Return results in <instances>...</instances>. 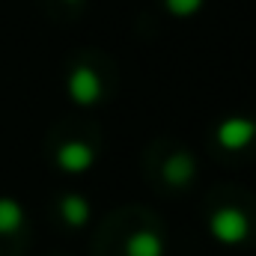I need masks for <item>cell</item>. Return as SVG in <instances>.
Instances as JSON below:
<instances>
[{
  "mask_svg": "<svg viewBox=\"0 0 256 256\" xmlns=\"http://www.w3.org/2000/svg\"><path fill=\"white\" fill-rule=\"evenodd\" d=\"M248 214L236 206H220L212 218H208V232L214 236V242L220 244H242L248 238Z\"/></svg>",
  "mask_w": 256,
  "mask_h": 256,
  "instance_id": "6da1fadb",
  "label": "cell"
},
{
  "mask_svg": "<svg viewBox=\"0 0 256 256\" xmlns=\"http://www.w3.org/2000/svg\"><path fill=\"white\" fill-rule=\"evenodd\" d=\"M214 137H218L220 149H226V152H242V149H248L256 140V122L254 120H244V116H230V120H224V122L218 126Z\"/></svg>",
  "mask_w": 256,
  "mask_h": 256,
  "instance_id": "7a4b0ae2",
  "label": "cell"
},
{
  "mask_svg": "<svg viewBox=\"0 0 256 256\" xmlns=\"http://www.w3.org/2000/svg\"><path fill=\"white\" fill-rule=\"evenodd\" d=\"M68 96L74 104H96L102 96V80L90 66H78L68 74Z\"/></svg>",
  "mask_w": 256,
  "mask_h": 256,
  "instance_id": "3957f363",
  "label": "cell"
},
{
  "mask_svg": "<svg viewBox=\"0 0 256 256\" xmlns=\"http://www.w3.org/2000/svg\"><path fill=\"white\" fill-rule=\"evenodd\" d=\"M57 164L66 173H86L96 164V149L84 140H68L57 149Z\"/></svg>",
  "mask_w": 256,
  "mask_h": 256,
  "instance_id": "277c9868",
  "label": "cell"
},
{
  "mask_svg": "<svg viewBox=\"0 0 256 256\" xmlns=\"http://www.w3.org/2000/svg\"><path fill=\"white\" fill-rule=\"evenodd\" d=\"M194 173H196V164H194L191 152H173V155L164 161V167H161L164 182H167V185H176V188L188 185L194 179Z\"/></svg>",
  "mask_w": 256,
  "mask_h": 256,
  "instance_id": "5b68a950",
  "label": "cell"
},
{
  "mask_svg": "<svg viewBox=\"0 0 256 256\" xmlns=\"http://www.w3.org/2000/svg\"><path fill=\"white\" fill-rule=\"evenodd\" d=\"M164 238L152 230H137L126 242V256H164Z\"/></svg>",
  "mask_w": 256,
  "mask_h": 256,
  "instance_id": "8992f818",
  "label": "cell"
},
{
  "mask_svg": "<svg viewBox=\"0 0 256 256\" xmlns=\"http://www.w3.org/2000/svg\"><path fill=\"white\" fill-rule=\"evenodd\" d=\"M24 224V208L18 200L12 196H0V236H12L18 232Z\"/></svg>",
  "mask_w": 256,
  "mask_h": 256,
  "instance_id": "52a82bcc",
  "label": "cell"
},
{
  "mask_svg": "<svg viewBox=\"0 0 256 256\" xmlns=\"http://www.w3.org/2000/svg\"><path fill=\"white\" fill-rule=\"evenodd\" d=\"M60 214H63V220L68 226H84L90 220V202L78 194H68L60 202Z\"/></svg>",
  "mask_w": 256,
  "mask_h": 256,
  "instance_id": "ba28073f",
  "label": "cell"
},
{
  "mask_svg": "<svg viewBox=\"0 0 256 256\" xmlns=\"http://www.w3.org/2000/svg\"><path fill=\"white\" fill-rule=\"evenodd\" d=\"M202 6V0H167V9L173 15H194Z\"/></svg>",
  "mask_w": 256,
  "mask_h": 256,
  "instance_id": "9c48e42d",
  "label": "cell"
}]
</instances>
